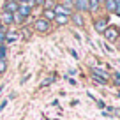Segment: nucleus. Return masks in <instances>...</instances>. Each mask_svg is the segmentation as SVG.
Listing matches in <instances>:
<instances>
[{
  "mask_svg": "<svg viewBox=\"0 0 120 120\" xmlns=\"http://www.w3.org/2000/svg\"><path fill=\"white\" fill-rule=\"evenodd\" d=\"M104 35H106V39L108 41H116L118 39V35H120V30L116 28V26H108V28L104 30Z\"/></svg>",
  "mask_w": 120,
  "mask_h": 120,
  "instance_id": "f257e3e1",
  "label": "nucleus"
},
{
  "mask_svg": "<svg viewBox=\"0 0 120 120\" xmlns=\"http://www.w3.org/2000/svg\"><path fill=\"white\" fill-rule=\"evenodd\" d=\"M34 26H35V30H37V32H48V30H49V21H46L44 18L35 19Z\"/></svg>",
  "mask_w": 120,
  "mask_h": 120,
  "instance_id": "f03ea898",
  "label": "nucleus"
},
{
  "mask_svg": "<svg viewBox=\"0 0 120 120\" xmlns=\"http://www.w3.org/2000/svg\"><path fill=\"white\" fill-rule=\"evenodd\" d=\"M4 11L5 12H12L14 14L16 11H18V2H14V0H7L4 4Z\"/></svg>",
  "mask_w": 120,
  "mask_h": 120,
  "instance_id": "7ed1b4c3",
  "label": "nucleus"
},
{
  "mask_svg": "<svg viewBox=\"0 0 120 120\" xmlns=\"http://www.w3.org/2000/svg\"><path fill=\"white\" fill-rule=\"evenodd\" d=\"M30 11H32V7H30L28 4H21V5H18V14L19 16H23V18H26V16L30 14Z\"/></svg>",
  "mask_w": 120,
  "mask_h": 120,
  "instance_id": "20e7f679",
  "label": "nucleus"
},
{
  "mask_svg": "<svg viewBox=\"0 0 120 120\" xmlns=\"http://www.w3.org/2000/svg\"><path fill=\"white\" fill-rule=\"evenodd\" d=\"M74 7L79 9V11H90L88 0H74Z\"/></svg>",
  "mask_w": 120,
  "mask_h": 120,
  "instance_id": "39448f33",
  "label": "nucleus"
},
{
  "mask_svg": "<svg viewBox=\"0 0 120 120\" xmlns=\"http://www.w3.org/2000/svg\"><path fill=\"white\" fill-rule=\"evenodd\" d=\"M94 26H95L97 32H104V30L108 28V21H106V19H97V21L94 23Z\"/></svg>",
  "mask_w": 120,
  "mask_h": 120,
  "instance_id": "423d86ee",
  "label": "nucleus"
},
{
  "mask_svg": "<svg viewBox=\"0 0 120 120\" xmlns=\"http://www.w3.org/2000/svg\"><path fill=\"white\" fill-rule=\"evenodd\" d=\"M2 23L5 25H11V23H14V18H12V12H2Z\"/></svg>",
  "mask_w": 120,
  "mask_h": 120,
  "instance_id": "0eeeda50",
  "label": "nucleus"
},
{
  "mask_svg": "<svg viewBox=\"0 0 120 120\" xmlns=\"http://www.w3.org/2000/svg\"><path fill=\"white\" fill-rule=\"evenodd\" d=\"M104 5L109 12H115L116 11V0H104Z\"/></svg>",
  "mask_w": 120,
  "mask_h": 120,
  "instance_id": "6e6552de",
  "label": "nucleus"
},
{
  "mask_svg": "<svg viewBox=\"0 0 120 120\" xmlns=\"http://www.w3.org/2000/svg\"><path fill=\"white\" fill-rule=\"evenodd\" d=\"M55 21L58 23V25H65V23L69 21V16L67 14H55Z\"/></svg>",
  "mask_w": 120,
  "mask_h": 120,
  "instance_id": "1a4fd4ad",
  "label": "nucleus"
},
{
  "mask_svg": "<svg viewBox=\"0 0 120 120\" xmlns=\"http://www.w3.org/2000/svg\"><path fill=\"white\" fill-rule=\"evenodd\" d=\"M53 11H55V14H71V11H67V9L64 7V5H55L53 7Z\"/></svg>",
  "mask_w": 120,
  "mask_h": 120,
  "instance_id": "9d476101",
  "label": "nucleus"
},
{
  "mask_svg": "<svg viewBox=\"0 0 120 120\" xmlns=\"http://www.w3.org/2000/svg\"><path fill=\"white\" fill-rule=\"evenodd\" d=\"M44 19L46 21L55 19V11H53V9H44Z\"/></svg>",
  "mask_w": 120,
  "mask_h": 120,
  "instance_id": "9b49d317",
  "label": "nucleus"
},
{
  "mask_svg": "<svg viewBox=\"0 0 120 120\" xmlns=\"http://www.w3.org/2000/svg\"><path fill=\"white\" fill-rule=\"evenodd\" d=\"M94 76H99V78H102V79H108V78H109L108 72L101 71V69H94Z\"/></svg>",
  "mask_w": 120,
  "mask_h": 120,
  "instance_id": "f8f14e48",
  "label": "nucleus"
},
{
  "mask_svg": "<svg viewBox=\"0 0 120 120\" xmlns=\"http://www.w3.org/2000/svg\"><path fill=\"white\" fill-rule=\"evenodd\" d=\"M88 5H90V11H97L99 9V0H88Z\"/></svg>",
  "mask_w": 120,
  "mask_h": 120,
  "instance_id": "ddd939ff",
  "label": "nucleus"
},
{
  "mask_svg": "<svg viewBox=\"0 0 120 120\" xmlns=\"http://www.w3.org/2000/svg\"><path fill=\"white\" fill-rule=\"evenodd\" d=\"M71 18H72V21H74L76 25H83V18H81V14H72Z\"/></svg>",
  "mask_w": 120,
  "mask_h": 120,
  "instance_id": "4468645a",
  "label": "nucleus"
},
{
  "mask_svg": "<svg viewBox=\"0 0 120 120\" xmlns=\"http://www.w3.org/2000/svg\"><path fill=\"white\" fill-rule=\"evenodd\" d=\"M44 9H53L55 7V0H44Z\"/></svg>",
  "mask_w": 120,
  "mask_h": 120,
  "instance_id": "2eb2a0df",
  "label": "nucleus"
},
{
  "mask_svg": "<svg viewBox=\"0 0 120 120\" xmlns=\"http://www.w3.org/2000/svg\"><path fill=\"white\" fill-rule=\"evenodd\" d=\"M5 69H7V62H5V58H0V74L5 72Z\"/></svg>",
  "mask_w": 120,
  "mask_h": 120,
  "instance_id": "dca6fc26",
  "label": "nucleus"
},
{
  "mask_svg": "<svg viewBox=\"0 0 120 120\" xmlns=\"http://www.w3.org/2000/svg\"><path fill=\"white\" fill-rule=\"evenodd\" d=\"M72 5H74V2H72V0H65V2H64V7L67 9V11H71Z\"/></svg>",
  "mask_w": 120,
  "mask_h": 120,
  "instance_id": "f3484780",
  "label": "nucleus"
},
{
  "mask_svg": "<svg viewBox=\"0 0 120 120\" xmlns=\"http://www.w3.org/2000/svg\"><path fill=\"white\" fill-rule=\"evenodd\" d=\"M12 18H14V21H16V23H21L23 19H25V18H23V16H19L18 12H14V14H12Z\"/></svg>",
  "mask_w": 120,
  "mask_h": 120,
  "instance_id": "a211bd4d",
  "label": "nucleus"
},
{
  "mask_svg": "<svg viewBox=\"0 0 120 120\" xmlns=\"http://www.w3.org/2000/svg\"><path fill=\"white\" fill-rule=\"evenodd\" d=\"M94 79H95V81H97V83H99V85H106V83H108V81H106V79H102V78H99V76H94Z\"/></svg>",
  "mask_w": 120,
  "mask_h": 120,
  "instance_id": "6ab92c4d",
  "label": "nucleus"
},
{
  "mask_svg": "<svg viewBox=\"0 0 120 120\" xmlns=\"http://www.w3.org/2000/svg\"><path fill=\"white\" fill-rule=\"evenodd\" d=\"M4 56H5V46L0 44V58H4Z\"/></svg>",
  "mask_w": 120,
  "mask_h": 120,
  "instance_id": "aec40b11",
  "label": "nucleus"
},
{
  "mask_svg": "<svg viewBox=\"0 0 120 120\" xmlns=\"http://www.w3.org/2000/svg\"><path fill=\"white\" fill-rule=\"evenodd\" d=\"M113 78H115V83L120 86V74H118V72H115V74H113Z\"/></svg>",
  "mask_w": 120,
  "mask_h": 120,
  "instance_id": "412c9836",
  "label": "nucleus"
},
{
  "mask_svg": "<svg viewBox=\"0 0 120 120\" xmlns=\"http://www.w3.org/2000/svg\"><path fill=\"white\" fill-rule=\"evenodd\" d=\"M32 4H37V5H42V4H44V0H32Z\"/></svg>",
  "mask_w": 120,
  "mask_h": 120,
  "instance_id": "4be33fe9",
  "label": "nucleus"
},
{
  "mask_svg": "<svg viewBox=\"0 0 120 120\" xmlns=\"http://www.w3.org/2000/svg\"><path fill=\"white\" fill-rule=\"evenodd\" d=\"M5 104H7V102H5V101H4V102H2V104H0V111H2V109H4V108H5Z\"/></svg>",
  "mask_w": 120,
  "mask_h": 120,
  "instance_id": "5701e85b",
  "label": "nucleus"
},
{
  "mask_svg": "<svg viewBox=\"0 0 120 120\" xmlns=\"http://www.w3.org/2000/svg\"><path fill=\"white\" fill-rule=\"evenodd\" d=\"M99 2H104V0H99Z\"/></svg>",
  "mask_w": 120,
  "mask_h": 120,
  "instance_id": "b1692460",
  "label": "nucleus"
}]
</instances>
